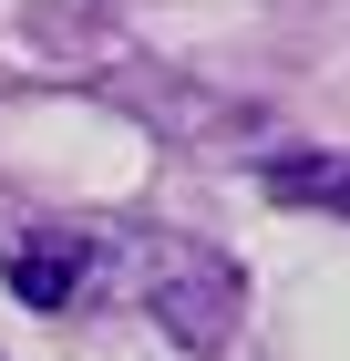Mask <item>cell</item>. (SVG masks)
I'll return each instance as SVG.
<instances>
[{"label": "cell", "instance_id": "obj_1", "mask_svg": "<svg viewBox=\"0 0 350 361\" xmlns=\"http://www.w3.org/2000/svg\"><path fill=\"white\" fill-rule=\"evenodd\" d=\"M135 269H144V310H155L175 341L216 351L227 320H237V269L216 248H186V238H135Z\"/></svg>", "mask_w": 350, "mask_h": 361}, {"label": "cell", "instance_id": "obj_3", "mask_svg": "<svg viewBox=\"0 0 350 361\" xmlns=\"http://www.w3.org/2000/svg\"><path fill=\"white\" fill-rule=\"evenodd\" d=\"M258 186H268L278 207H330V217H350V155H330V145H289V155H268Z\"/></svg>", "mask_w": 350, "mask_h": 361}, {"label": "cell", "instance_id": "obj_2", "mask_svg": "<svg viewBox=\"0 0 350 361\" xmlns=\"http://www.w3.org/2000/svg\"><path fill=\"white\" fill-rule=\"evenodd\" d=\"M113 269V248L93 227H0V279L31 310H82V289Z\"/></svg>", "mask_w": 350, "mask_h": 361}]
</instances>
